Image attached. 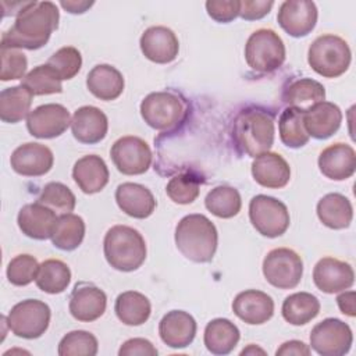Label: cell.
<instances>
[{"label": "cell", "mask_w": 356, "mask_h": 356, "mask_svg": "<svg viewBox=\"0 0 356 356\" xmlns=\"http://www.w3.org/2000/svg\"><path fill=\"white\" fill-rule=\"evenodd\" d=\"M303 113L295 107H286L278 120L281 142L292 149H299L309 142V134L303 124Z\"/></svg>", "instance_id": "37"}, {"label": "cell", "mask_w": 356, "mask_h": 356, "mask_svg": "<svg viewBox=\"0 0 356 356\" xmlns=\"http://www.w3.org/2000/svg\"><path fill=\"white\" fill-rule=\"evenodd\" d=\"M114 312L121 323L127 325H142L150 317L152 305L143 293L125 291L117 296Z\"/></svg>", "instance_id": "31"}, {"label": "cell", "mask_w": 356, "mask_h": 356, "mask_svg": "<svg viewBox=\"0 0 356 356\" xmlns=\"http://www.w3.org/2000/svg\"><path fill=\"white\" fill-rule=\"evenodd\" d=\"M115 168L125 175L145 174L152 164L149 145L138 136H122L117 139L110 150Z\"/></svg>", "instance_id": "12"}, {"label": "cell", "mask_w": 356, "mask_h": 356, "mask_svg": "<svg viewBox=\"0 0 356 356\" xmlns=\"http://www.w3.org/2000/svg\"><path fill=\"white\" fill-rule=\"evenodd\" d=\"M50 307L39 299H25L14 305L7 316L10 331L24 339L42 337L50 324Z\"/></svg>", "instance_id": "7"}, {"label": "cell", "mask_w": 356, "mask_h": 356, "mask_svg": "<svg viewBox=\"0 0 356 356\" xmlns=\"http://www.w3.org/2000/svg\"><path fill=\"white\" fill-rule=\"evenodd\" d=\"M39 270L38 260L31 254H17L13 257L7 266L6 274L8 281L15 286L29 285L33 280H36Z\"/></svg>", "instance_id": "44"}, {"label": "cell", "mask_w": 356, "mask_h": 356, "mask_svg": "<svg viewBox=\"0 0 356 356\" xmlns=\"http://www.w3.org/2000/svg\"><path fill=\"white\" fill-rule=\"evenodd\" d=\"M72 178L83 193L93 195L107 185L110 174L107 164L100 156L88 154L75 161Z\"/></svg>", "instance_id": "27"}, {"label": "cell", "mask_w": 356, "mask_h": 356, "mask_svg": "<svg viewBox=\"0 0 356 356\" xmlns=\"http://www.w3.org/2000/svg\"><path fill=\"white\" fill-rule=\"evenodd\" d=\"M174 239L182 256L195 263L211 261L218 245L217 228L203 214L182 217L175 227Z\"/></svg>", "instance_id": "2"}, {"label": "cell", "mask_w": 356, "mask_h": 356, "mask_svg": "<svg viewBox=\"0 0 356 356\" xmlns=\"http://www.w3.org/2000/svg\"><path fill=\"white\" fill-rule=\"evenodd\" d=\"M38 202L61 216L71 213L75 209L76 199L67 185L61 182H49L44 185Z\"/></svg>", "instance_id": "41"}, {"label": "cell", "mask_w": 356, "mask_h": 356, "mask_svg": "<svg viewBox=\"0 0 356 356\" xmlns=\"http://www.w3.org/2000/svg\"><path fill=\"white\" fill-rule=\"evenodd\" d=\"M33 96L54 95L63 92L61 79L47 64H40L31 70L24 78L22 83Z\"/></svg>", "instance_id": "39"}, {"label": "cell", "mask_w": 356, "mask_h": 356, "mask_svg": "<svg viewBox=\"0 0 356 356\" xmlns=\"http://www.w3.org/2000/svg\"><path fill=\"white\" fill-rule=\"evenodd\" d=\"M35 282L36 286L46 293H61L71 282V270L58 259H47L39 264Z\"/></svg>", "instance_id": "36"}, {"label": "cell", "mask_w": 356, "mask_h": 356, "mask_svg": "<svg viewBox=\"0 0 356 356\" xmlns=\"http://www.w3.org/2000/svg\"><path fill=\"white\" fill-rule=\"evenodd\" d=\"M245 60L257 72L275 71L285 61V44L273 29H257L246 40Z\"/></svg>", "instance_id": "6"}, {"label": "cell", "mask_w": 356, "mask_h": 356, "mask_svg": "<svg viewBox=\"0 0 356 356\" xmlns=\"http://www.w3.org/2000/svg\"><path fill=\"white\" fill-rule=\"evenodd\" d=\"M254 353H261V355H264L266 352H264L261 348H257V346L253 345V343H250L248 348H245V349L241 352V355H254Z\"/></svg>", "instance_id": "52"}, {"label": "cell", "mask_w": 356, "mask_h": 356, "mask_svg": "<svg viewBox=\"0 0 356 356\" xmlns=\"http://www.w3.org/2000/svg\"><path fill=\"white\" fill-rule=\"evenodd\" d=\"M115 202L127 216L139 220L150 217L156 209L153 193L135 182L120 184L115 189Z\"/></svg>", "instance_id": "25"}, {"label": "cell", "mask_w": 356, "mask_h": 356, "mask_svg": "<svg viewBox=\"0 0 356 356\" xmlns=\"http://www.w3.org/2000/svg\"><path fill=\"white\" fill-rule=\"evenodd\" d=\"M60 6L67 10L68 13L71 14H82L85 11H88L92 6H93V1H83V0H67V1H61Z\"/></svg>", "instance_id": "51"}, {"label": "cell", "mask_w": 356, "mask_h": 356, "mask_svg": "<svg viewBox=\"0 0 356 356\" xmlns=\"http://www.w3.org/2000/svg\"><path fill=\"white\" fill-rule=\"evenodd\" d=\"M274 132V120L268 113L259 108H248L235 117L232 139L239 152L257 157L271 149Z\"/></svg>", "instance_id": "3"}, {"label": "cell", "mask_w": 356, "mask_h": 356, "mask_svg": "<svg viewBox=\"0 0 356 356\" xmlns=\"http://www.w3.org/2000/svg\"><path fill=\"white\" fill-rule=\"evenodd\" d=\"M184 114V103L171 92L149 93L140 103L143 121L156 131H171L182 121Z\"/></svg>", "instance_id": "9"}, {"label": "cell", "mask_w": 356, "mask_h": 356, "mask_svg": "<svg viewBox=\"0 0 356 356\" xmlns=\"http://www.w3.org/2000/svg\"><path fill=\"white\" fill-rule=\"evenodd\" d=\"M352 342L350 327L334 317L317 323L310 332V346L321 356H342L350 350Z\"/></svg>", "instance_id": "11"}, {"label": "cell", "mask_w": 356, "mask_h": 356, "mask_svg": "<svg viewBox=\"0 0 356 356\" xmlns=\"http://www.w3.org/2000/svg\"><path fill=\"white\" fill-rule=\"evenodd\" d=\"M206 11L214 21L227 24L239 15L241 1L238 0H209L206 1Z\"/></svg>", "instance_id": "46"}, {"label": "cell", "mask_w": 356, "mask_h": 356, "mask_svg": "<svg viewBox=\"0 0 356 356\" xmlns=\"http://www.w3.org/2000/svg\"><path fill=\"white\" fill-rule=\"evenodd\" d=\"M253 179L270 189L284 188L291 179V167L286 160L274 152H266L254 157L252 163Z\"/></svg>", "instance_id": "24"}, {"label": "cell", "mask_w": 356, "mask_h": 356, "mask_svg": "<svg viewBox=\"0 0 356 356\" xmlns=\"http://www.w3.org/2000/svg\"><path fill=\"white\" fill-rule=\"evenodd\" d=\"M60 19L58 8L51 1H26L17 14L13 26L1 36V47L38 50L43 47Z\"/></svg>", "instance_id": "1"}, {"label": "cell", "mask_w": 356, "mask_h": 356, "mask_svg": "<svg viewBox=\"0 0 356 356\" xmlns=\"http://www.w3.org/2000/svg\"><path fill=\"white\" fill-rule=\"evenodd\" d=\"M46 64L53 68L61 81H68L81 71L82 56L78 49L72 46H64L53 53Z\"/></svg>", "instance_id": "43"}, {"label": "cell", "mask_w": 356, "mask_h": 356, "mask_svg": "<svg viewBox=\"0 0 356 356\" xmlns=\"http://www.w3.org/2000/svg\"><path fill=\"white\" fill-rule=\"evenodd\" d=\"M241 338L238 327L228 318H214L207 323L203 334L206 349L213 355H228Z\"/></svg>", "instance_id": "30"}, {"label": "cell", "mask_w": 356, "mask_h": 356, "mask_svg": "<svg viewBox=\"0 0 356 356\" xmlns=\"http://www.w3.org/2000/svg\"><path fill=\"white\" fill-rule=\"evenodd\" d=\"M53 163V152L36 142L19 145L10 157L11 168L22 177H42L51 170Z\"/></svg>", "instance_id": "15"}, {"label": "cell", "mask_w": 356, "mask_h": 356, "mask_svg": "<svg viewBox=\"0 0 356 356\" xmlns=\"http://www.w3.org/2000/svg\"><path fill=\"white\" fill-rule=\"evenodd\" d=\"M341 108L331 102H320L303 113V124L309 136L316 139H327L332 136L341 127Z\"/></svg>", "instance_id": "26"}, {"label": "cell", "mask_w": 356, "mask_h": 356, "mask_svg": "<svg viewBox=\"0 0 356 356\" xmlns=\"http://www.w3.org/2000/svg\"><path fill=\"white\" fill-rule=\"evenodd\" d=\"M97 350L99 343L92 332L75 330L61 338L57 353L60 356H95Z\"/></svg>", "instance_id": "40"}, {"label": "cell", "mask_w": 356, "mask_h": 356, "mask_svg": "<svg viewBox=\"0 0 356 356\" xmlns=\"http://www.w3.org/2000/svg\"><path fill=\"white\" fill-rule=\"evenodd\" d=\"M57 218L58 217L51 209L39 202H35L22 206L18 213L17 222L22 234L28 238L44 241L51 236Z\"/></svg>", "instance_id": "23"}, {"label": "cell", "mask_w": 356, "mask_h": 356, "mask_svg": "<svg viewBox=\"0 0 356 356\" xmlns=\"http://www.w3.org/2000/svg\"><path fill=\"white\" fill-rule=\"evenodd\" d=\"M71 131L74 138L81 143H99L106 138L108 131L107 115L95 106H82L74 111Z\"/></svg>", "instance_id": "20"}, {"label": "cell", "mask_w": 356, "mask_h": 356, "mask_svg": "<svg viewBox=\"0 0 356 356\" xmlns=\"http://www.w3.org/2000/svg\"><path fill=\"white\" fill-rule=\"evenodd\" d=\"M232 312L246 324H264L274 314V300L263 291L246 289L234 298Z\"/></svg>", "instance_id": "19"}, {"label": "cell", "mask_w": 356, "mask_h": 356, "mask_svg": "<svg viewBox=\"0 0 356 356\" xmlns=\"http://www.w3.org/2000/svg\"><path fill=\"white\" fill-rule=\"evenodd\" d=\"M33 95L24 86L6 88L0 93V118L7 124H17L31 113Z\"/></svg>", "instance_id": "32"}, {"label": "cell", "mask_w": 356, "mask_h": 356, "mask_svg": "<svg viewBox=\"0 0 356 356\" xmlns=\"http://www.w3.org/2000/svg\"><path fill=\"white\" fill-rule=\"evenodd\" d=\"M249 218L254 229L267 238H277L285 234L291 217L286 206L267 195H256L249 203Z\"/></svg>", "instance_id": "8"}, {"label": "cell", "mask_w": 356, "mask_h": 356, "mask_svg": "<svg viewBox=\"0 0 356 356\" xmlns=\"http://www.w3.org/2000/svg\"><path fill=\"white\" fill-rule=\"evenodd\" d=\"M313 281L321 292L338 293L353 285L355 273L349 263L327 256L316 263L313 268Z\"/></svg>", "instance_id": "16"}, {"label": "cell", "mask_w": 356, "mask_h": 356, "mask_svg": "<svg viewBox=\"0 0 356 356\" xmlns=\"http://www.w3.org/2000/svg\"><path fill=\"white\" fill-rule=\"evenodd\" d=\"M71 125L70 111L57 103H47L33 108L26 117L29 134L39 139H53L63 135Z\"/></svg>", "instance_id": "13"}, {"label": "cell", "mask_w": 356, "mask_h": 356, "mask_svg": "<svg viewBox=\"0 0 356 356\" xmlns=\"http://www.w3.org/2000/svg\"><path fill=\"white\" fill-rule=\"evenodd\" d=\"M196 321L188 312L171 310L159 323L161 341L174 349H182L192 343L196 335Z\"/></svg>", "instance_id": "21"}, {"label": "cell", "mask_w": 356, "mask_h": 356, "mask_svg": "<svg viewBox=\"0 0 356 356\" xmlns=\"http://www.w3.org/2000/svg\"><path fill=\"white\" fill-rule=\"evenodd\" d=\"M281 313L286 323L292 325H305L320 313V302L309 292H295L285 298Z\"/></svg>", "instance_id": "34"}, {"label": "cell", "mask_w": 356, "mask_h": 356, "mask_svg": "<svg viewBox=\"0 0 356 356\" xmlns=\"http://www.w3.org/2000/svg\"><path fill=\"white\" fill-rule=\"evenodd\" d=\"M103 252L113 268L129 273L145 263L147 249L138 229L128 225H114L104 235Z\"/></svg>", "instance_id": "4"}, {"label": "cell", "mask_w": 356, "mask_h": 356, "mask_svg": "<svg viewBox=\"0 0 356 356\" xmlns=\"http://www.w3.org/2000/svg\"><path fill=\"white\" fill-rule=\"evenodd\" d=\"M273 6L274 1L267 0H242L239 7V17L246 21H256L266 17Z\"/></svg>", "instance_id": "47"}, {"label": "cell", "mask_w": 356, "mask_h": 356, "mask_svg": "<svg viewBox=\"0 0 356 356\" xmlns=\"http://www.w3.org/2000/svg\"><path fill=\"white\" fill-rule=\"evenodd\" d=\"M352 53L345 39L327 33L316 38L307 51L310 68L324 78H337L349 68Z\"/></svg>", "instance_id": "5"}, {"label": "cell", "mask_w": 356, "mask_h": 356, "mask_svg": "<svg viewBox=\"0 0 356 356\" xmlns=\"http://www.w3.org/2000/svg\"><path fill=\"white\" fill-rule=\"evenodd\" d=\"M143 56L156 64H168L174 61L179 51L177 35L167 26L156 25L147 28L139 40Z\"/></svg>", "instance_id": "17"}, {"label": "cell", "mask_w": 356, "mask_h": 356, "mask_svg": "<svg viewBox=\"0 0 356 356\" xmlns=\"http://www.w3.org/2000/svg\"><path fill=\"white\" fill-rule=\"evenodd\" d=\"M118 355L120 356H156L157 349L149 339L131 338L121 345Z\"/></svg>", "instance_id": "48"}, {"label": "cell", "mask_w": 356, "mask_h": 356, "mask_svg": "<svg viewBox=\"0 0 356 356\" xmlns=\"http://www.w3.org/2000/svg\"><path fill=\"white\" fill-rule=\"evenodd\" d=\"M282 99L289 107L306 111L312 106L325 99V89L318 81L312 78H300L288 85V88L284 90Z\"/></svg>", "instance_id": "33"}, {"label": "cell", "mask_w": 356, "mask_h": 356, "mask_svg": "<svg viewBox=\"0 0 356 356\" xmlns=\"http://www.w3.org/2000/svg\"><path fill=\"white\" fill-rule=\"evenodd\" d=\"M124 85L122 74L110 64L95 65L86 76V86L89 92L104 102L120 97L124 90Z\"/></svg>", "instance_id": "28"}, {"label": "cell", "mask_w": 356, "mask_h": 356, "mask_svg": "<svg viewBox=\"0 0 356 356\" xmlns=\"http://www.w3.org/2000/svg\"><path fill=\"white\" fill-rule=\"evenodd\" d=\"M1 72L0 79L1 81H13V79H21L26 74L28 60L25 54L19 49H10V47H1Z\"/></svg>", "instance_id": "45"}, {"label": "cell", "mask_w": 356, "mask_h": 356, "mask_svg": "<svg viewBox=\"0 0 356 356\" xmlns=\"http://www.w3.org/2000/svg\"><path fill=\"white\" fill-rule=\"evenodd\" d=\"M318 220L331 229L348 228L353 218L350 200L341 193H327L317 203Z\"/></svg>", "instance_id": "29"}, {"label": "cell", "mask_w": 356, "mask_h": 356, "mask_svg": "<svg viewBox=\"0 0 356 356\" xmlns=\"http://www.w3.org/2000/svg\"><path fill=\"white\" fill-rule=\"evenodd\" d=\"M50 238L57 249L65 252L75 250L85 238L83 218L74 213L58 216Z\"/></svg>", "instance_id": "35"}, {"label": "cell", "mask_w": 356, "mask_h": 356, "mask_svg": "<svg viewBox=\"0 0 356 356\" xmlns=\"http://www.w3.org/2000/svg\"><path fill=\"white\" fill-rule=\"evenodd\" d=\"M107 306V296L103 289L93 284L81 282L76 284L70 296V313L71 316L83 323H90L100 318Z\"/></svg>", "instance_id": "18"}, {"label": "cell", "mask_w": 356, "mask_h": 356, "mask_svg": "<svg viewBox=\"0 0 356 356\" xmlns=\"http://www.w3.org/2000/svg\"><path fill=\"white\" fill-rule=\"evenodd\" d=\"M277 356H309L310 355V348L298 339H291L284 342L277 350H275Z\"/></svg>", "instance_id": "49"}, {"label": "cell", "mask_w": 356, "mask_h": 356, "mask_svg": "<svg viewBox=\"0 0 356 356\" xmlns=\"http://www.w3.org/2000/svg\"><path fill=\"white\" fill-rule=\"evenodd\" d=\"M200 192V179L192 172H182L172 177L167 186V196L178 204H189L196 200Z\"/></svg>", "instance_id": "42"}, {"label": "cell", "mask_w": 356, "mask_h": 356, "mask_svg": "<svg viewBox=\"0 0 356 356\" xmlns=\"http://www.w3.org/2000/svg\"><path fill=\"white\" fill-rule=\"evenodd\" d=\"M204 206L218 218H232L241 211L242 199L238 189L228 185H220L206 195Z\"/></svg>", "instance_id": "38"}, {"label": "cell", "mask_w": 356, "mask_h": 356, "mask_svg": "<svg viewBox=\"0 0 356 356\" xmlns=\"http://www.w3.org/2000/svg\"><path fill=\"white\" fill-rule=\"evenodd\" d=\"M263 275L266 281L278 289L298 286L303 275L302 257L289 248H275L263 260Z\"/></svg>", "instance_id": "10"}, {"label": "cell", "mask_w": 356, "mask_h": 356, "mask_svg": "<svg viewBox=\"0 0 356 356\" xmlns=\"http://www.w3.org/2000/svg\"><path fill=\"white\" fill-rule=\"evenodd\" d=\"M337 303L339 310L349 316V317H355L356 312H355V291H342L341 295H338L337 298Z\"/></svg>", "instance_id": "50"}, {"label": "cell", "mask_w": 356, "mask_h": 356, "mask_svg": "<svg viewBox=\"0 0 356 356\" xmlns=\"http://www.w3.org/2000/svg\"><path fill=\"white\" fill-rule=\"evenodd\" d=\"M317 7L307 0H286L281 3L277 21L292 38L307 36L317 22Z\"/></svg>", "instance_id": "14"}, {"label": "cell", "mask_w": 356, "mask_h": 356, "mask_svg": "<svg viewBox=\"0 0 356 356\" xmlns=\"http://www.w3.org/2000/svg\"><path fill=\"white\" fill-rule=\"evenodd\" d=\"M318 168L323 175L332 181L350 178L356 170V153L348 143H332L318 156Z\"/></svg>", "instance_id": "22"}]
</instances>
